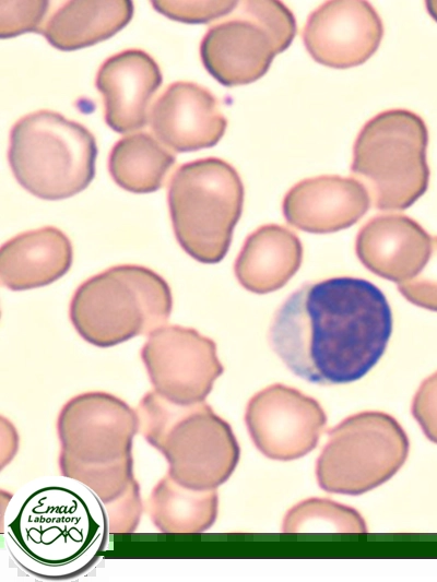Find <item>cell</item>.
I'll use <instances>...</instances> for the list:
<instances>
[{
	"label": "cell",
	"mask_w": 437,
	"mask_h": 582,
	"mask_svg": "<svg viewBox=\"0 0 437 582\" xmlns=\"http://www.w3.org/2000/svg\"><path fill=\"white\" fill-rule=\"evenodd\" d=\"M369 206V193L361 181L322 175L294 185L283 199L282 211L295 228L327 234L354 225Z\"/></svg>",
	"instance_id": "cell-15"
},
{
	"label": "cell",
	"mask_w": 437,
	"mask_h": 582,
	"mask_svg": "<svg viewBox=\"0 0 437 582\" xmlns=\"http://www.w3.org/2000/svg\"><path fill=\"white\" fill-rule=\"evenodd\" d=\"M49 1H0V36L11 38L25 32H39Z\"/></svg>",
	"instance_id": "cell-24"
},
{
	"label": "cell",
	"mask_w": 437,
	"mask_h": 582,
	"mask_svg": "<svg viewBox=\"0 0 437 582\" xmlns=\"http://www.w3.org/2000/svg\"><path fill=\"white\" fill-rule=\"evenodd\" d=\"M176 157L153 135L138 132L118 140L108 156L113 180L133 193L158 190Z\"/></svg>",
	"instance_id": "cell-22"
},
{
	"label": "cell",
	"mask_w": 437,
	"mask_h": 582,
	"mask_svg": "<svg viewBox=\"0 0 437 582\" xmlns=\"http://www.w3.org/2000/svg\"><path fill=\"white\" fill-rule=\"evenodd\" d=\"M383 35L382 22L367 1L323 2L308 16L304 45L319 63L345 69L369 59Z\"/></svg>",
	"instance_id": "cell-13"
},
{
	"label": "cell",
	"mask_w": 437,
	"mask_h": 582,
	"mask_svg": "<svg viewBox=\"0 0 437 582\" xmlns=\"http://www.w3.org/2000/svg\"><path fill=\"white\" fill-rule=\"evenodd\" d=\"M61 475L91 488L104 503L110 534L133 533L142 516L132 447L137 409L116 395L91 391L70 399L57 418Z\"/></svg>",
	"instance_id": "cell-3"
},
{
	"label": "cell",
	"mask_w": 437,
	"mask_h": 582,
	"mask_svg": "<svg viewBox=\"0 0 437 582\" xmlns=\"http://www.w3.org/2000/svg\"><path fill=\"white\" fill-rule=\"evenodd\" d=\"M281 531L366 533L367 526L363 516L352 507L330 499L309 498L286 512Z\"/></svg>",
	"instance_id": "cell-23"
},
{
	"label": "cell",
	"mask_w": 437,
	"mask_h": 582,
	"mask_svg": "<svg viewBox=\"0 0 437 582\" xmlns=\"http://www.w3.org/2000/svg\"><path fill=\"white\" fill-rule=\"evenodd\" d=\"M147 503L154 526L168 534L203 533L214 524L218 512L216 489L188 488L168 474L153 487Z\"/></svg>",
	"instance_id": "cell-21"
},
{
	"label": "cell",
	"mask_w": 437,
	"mask_h": 582,
	"mask_svg": "<svg viewBox=\"0 0 437 582\" xmlns=\"http://www.w3.org/2000/svg\"><path fill=\"white\" fill-rule=\"evenodd\" d=\"M140 432L160 451L180 485L216 489L234 473L240 448L229 424L205 402L176 404L154 390L141 399Z\"/></svg>",
	"instance_id": "cell-4"
},
{
	"label": "cell",
	"mask_w": 437,
	"mask_h": 582,
	"mask_svg": "<svg viewBox=\"0 0 437 582\" xmlns=\"http://www.w3.org/2000/svg\"><path fill=\"white\" fill-rule=\"evenodd\" d=\"M96 156L94 135L56 111L31 112L10 131L11 170L26 191L44 200L83 191L94 178Z\"/></svg>",
	"instance_id": "cell-6"
},
{
	"label": "cell",
	"mask_w": 437,
	"mask_h": 582,
	"mask_svg": "<svg viewBox=\"0 0 437 582\" xmlns=\"http://www.w3.org/2000/svg\"><path fill=\"white\" fill-rule=\"evenodd\" d=\"M238 3L237 1H152L157 12L184 23H209L229 14Z\"/></svg>",
	"instance_id": "cell-25"
},
{
	"label": "cell",
	"mask_w": 437,
	"mask_h": 582,
	"mask_svg": "<svg viewBox=\"0 0 437 582\" xmlns=\"http://www.w3.org/2000/svg\"><path fill=\"white\" fill-rule=\"evenodd\" d=\"M150 124L164 145L182 153L214 146L223 136L227 120L208 88L178 81L169 84L153 104Z\"/></svg>",
	"instance_id": "cell-14"
},
{
	"label": "cell",
	"mask_w": 437,
	"mask_h": 582,
	"mask_svg": "<svg viewBox=\"0 0 437 582\" xmlns=\"http://www.w3.org/2000/svg\"><path fill=\"white\" fill-rule=\"evenodd\" d=\"M140 355L153 390L176 404L204 402L224 371L215 342L181 325L152 331Z\"/></svg>",
	"instance_id": "cell-11"
},
{
	"label": "cell",
	"mask_w": 437,
	"mask_h": 582,
	"mask_svg": "<svg viewBox=\"0 0 437 582\" xmlns=\"http://www.w3.org/2000/svg\"><path fill=\"white\" fill-rule=\"evenodd\" d=\"M400 294L411 304L437 311V236L433 237L429 259L413 278L398 284Z\"/></svg>",
	"instance_id": "cell-26"
},
{
	"label": "cell",
	"mask_w": 437,
	"mask_h": 582,
	"mask_svg": "<svg viewBox=\"0 0 437 582\" xmlns=\"http://www.w3.org/2000/svg\"><path fill=\"white\" fill-rule=\"evenodd\" d=\"M245 424L255 447L264 456L292 461L316 448L327 415L314 397L295 388L274 383L248 401Z\"/></svg>",
	"instance_id": "cell-12"
},
{
	"label": "cell",
	"mask_w": 437,
	"mask_h": 582,
	"mask_svg": "<svg viewBox=\"0 0 437 582\" xmlns=\"http://www.w3.org/2000/svg\"><path fill=\"white\" fill-rule=\"evenodd\" d=\"M133 2L67 1L47 20L40 33L60 50H75L114 36L132 19Z\"/></svg>",
	"instance_id": "cell-20"
},
{
	"label": "cell",
	"mask_w": 437,
	"mask_h": 582,
	"mask_svg": "<svg viewBox=\"0 0 437 582\" xmlns=\"http://www.w3.org/2000/svg\"><path fill=\"white\" fill-rule=\"evenodd\" d=\"M425 5L429 15L437 22V1H426Z\"/></svg>",
	"instance_id": "cell-28"
},
{
	"label": "cell",
	"mask_w": 437,
	"mask_h": 582,
	"mask_svg": "<svg viewBox=\"0 0 437 582\" xmlns=\"http://www.w3.org/2000/svg\"><path fill=\"white\" fill-rule=\"evenodd\" d=\"M428 131L424 120L406 109H389L368 120L354 146L351 173L381 211H402L427 190Z\"/></svg>",
	"instance_id": "cell-8"
},
{
	"label": "cell",
	"mask_w": 437,
	"mask_h": 582,
	"mask_svg": "<svg viewBox=\"0 0 437 582\" xmlns=\"http://www.w3.org/2000/svg\"><path fill=\"white\" fill-rule=\"evenodd\" d=\"M109 519L83 483L45 476L10 495L2 535L13 560L44 580L74 579L94 567L108 543Z\"/></svg>",
	"instance_id": "cell-2"
},
{
	"label": "cell",
	"mask_w": 437,
	"mask_h": 582,
	"mask_svg": "<svg viewBox=\"0 0 437 582\" xmlns=\"http://www.w3.org/2000/svg\"><path fill=\"white\" fill-rule=\"evenodd\" d=\"M302 260L299 238L284 226L267 224L245 239L234 273L247 290L267 294L283 287L298 271Z\"/></svg>",
	"instance_id": "cell-19"
},
{
	"label": "cell",
	"mask_w": 437,
	"mask_h": 582,
	"mask_svg": "<svg viewBox=\"0 0 437 582\" xmlns=\"http://www.w3.org/2000/svg\"><path fill=\"white\" fill-rule=\"evenodd\" d=\"M295 34V17L281 1H244L234 17L208 29L200 44V58L221 84H248L267 73Z\"/></svg>",
	"instance_id": "cell-10"
},
{
	"label": "cell",
	"mask_w": 437,
	"mask_h": 582,
	"mask_svg": "<svg viewBox=\"0 0 437 582\" xmlns=\"http://www.w3.org/2000/svg\"><path fill=\"white\" fill-rule=\"evenodd\" d=\"M387 297L371 282L338 276L309 282L276 309L268 340L297 377L321 385L363 378L392 333Z\"/></svg>",
	"instance_id": "cell-1"
},
{
	"label": "cell",
	"mask_w": 437,
	"mask_h": 582,
	"mask_svg": "<svg viewBox=\"0 0 437 582\" xmlns=\"http://www.w3.org/2000/svg\"><path fill=\"white\" fill-rule=\"evenodd\" d=\"M167 202L182 250L201 263L220 262L243 211L244 185L236 169L217 157L185 163L170 177Z\"/></svg>",
	"instance_id": "cell-7"
},
{
	"label": "cell",
	"mask_w": 437,
	"mask_h": 582,
	"mask_svg": "<svg viewBox=\"0 0 437 582\" xmlns=\"http://www.w3.org/2000/svg\"><path fill=\"white\" fill-rule=\"evenodd\" d=\"M162 80L158 64L143 50L127 49L107 58L95 80L104 98L105 122L119 133L143 128Z\"/></svg>",
	"instance_id": "cell-17"
},
{
	"label": "cell",
	"mask_w": 437,
	"mask_h": 582,
	"mask_svg": "<svg viewBox=\"0 0 437 582\" xmlns=\"http://www.w3.org/2000/svg\"><path fill=\"white\" fill-rule=\"evenodd\" d=\"M409 438L391 415L366 411L329 430L316 461L321 489L349 496L365 494L389 480L406 461Z\"/></svg>",
	"instance_id": "cell-9"
},
{
	"label": "cell",
	"mask_w": 437,
	"mask_h": 582,
	"mask_svg": "<svg viewBox=\"0 0 437 582\" xmlns=\"http://www.w3.org/2000/svg\"><path fill=\"white\" fill-rule=\"evenodd\" d=\"M172 308L170 288L160 274L122 264L84 281L72 296L69 317L87 343L110 347L165 325Z\"/></svg>",
	"instance_id": "cell-5"
},
{
	"label": "cell",
	"mask_w": 437,
	"mask_h": 582,
	"mask_svg": "<svg viewBox=\"0 0 437 582\" xmlns=\"http://www.w3.org/2000/svg\"><path fill=\"white\" fill-rule=\"evenodd\" d=\"M433 237L413 218L402 214H380L358 231L355 251L362 264L374 274L404 283L427 263Z\"/></svg>",
	"instance_id": "cell-16"
},
{
	"label": "cell",
	"mask_w": 437,
	"mask_h": 582,
	"mask_svg": "<svg viewBox=\"0 0 437 582\" xmlns=\"http://www.w3.org/2000/svg\"><path fill=\"white\" fill-rule=\"evenodd\" d=\"M72 245L54 226L21 233L0 249V281L11 290L46 286L71 268Z\"/></svg>",
	"instance_id": "cell-18"
},
{
	"label": "cell",
	"mask_w": 437,
	"mask_h": 582,
	"mask_svg": "<svg viewBox=\"0 0 437 582\" xmlns=\"http://www.w3.org/2000/svg\"><path fill=\"white\" fill-rule=\"evenodd\" d=\"M411 413L427 439L437 444V371L420 384Z\"/></svg>",
	"instance_id": "cell-27"
}]
</instances>
